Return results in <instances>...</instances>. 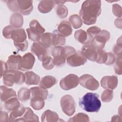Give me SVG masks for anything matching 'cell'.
Segmentation results:
<instances>
[{
  "mask_svg": "<svg viewBox=\"0 0 122 122\" xmlns=\"http://www.w3.org/2000/svg\"><path fill=\"white\" fill-rule=\"evenodd\" d=\"M18 122H39V117L34 113L31 109L26 107L22 117L20 119Z\"/></svg>",
  "mask_w": 122,
  "mask_h": 122,
  "instance_id": "cell-27",
  "label": "cell"
},
{
  "mask_svg": "<svg viewBox=\"0 0 122 122\" xmlns=\"http://www.w3.org/2000/svg\"><path fill=\"white\" fill-rule=\"evenodd\" d=\"M25 110L26 108L22 104H20L17 109L11 111L9 117V122H18L22 117Z\"/></svg>",
  "mask_w": 122,
  "mask_h": 122,
  "instance_id": "cell-21",
  "label": "cell"
},
{
  "mask_svg": "<svg viewBox=\"0 0 122 122\" xmlns=\"http://www.w3.org/2000/svg\"><path fill=\"white\" fill-rule=\"evenodd\" d=\"M101 31V29L97 26H92L90 27L87 30V32L93 37L99 34Z\"/></svg>",
  "mask_w": 122,
  "mask_h": 122,
  "instance_id": "cell-45",
  "label": "cell"
},
{
  "mask_svg": "<svg viewBox=\"0 0 122 122\" xmlns=\"http://www.w3.org/2000/svg\"><path fill=\"white\" fill-rule=\"evenodd\" d=\"M20 105V102L16 97L9 99L4 103L5 108L8 111H12L17 109Z\"/></svg>",
  "mask_w": 122,
  "mask_h": 122,
  "instance_id": "cell-30",
  "label": "cell"
},
{
  "mask_svg": "<svg viewBox=\"0 0 122 122\" xmlns=\"http://www.w3.org/2000/svg\"><path fill=\"white\" fill-rule=\"evenodd\" d=\"M0 114V122L9 121L8 115L6 112L1 111Z\"/></svg>",
  "mask_w": 122,
  "mask_h": 122,
  "instance_id": "cell-48",
  "label": "cell"
},
{
  "mask_svg": "<svg viewBox=\"0 0 122 122\" xmlns=\"http://www.w3.org/2000/svg\"><path fill=\"white\" fill-rule=\"evenodd\" d=\"M56 12L57 15L61 18L63 19L66 18L68 13V10L66 6L63 4L58 5L56 8Z\"/></svg>",
  "mask_w": 122,
  "mask_h": 122,
  "instance_id": "cell-36",
  "label": "cell"
},
{
  "mask_svg": "<svg viewBox=\"0 0 122 122\" xmlns=\"http://www.w3.org/2000/svg\"><path fill=\"white\" fill-rule=\"evenodd\" d=\"M76 52L75 49L71 46H55L51 49V54L53 56L54 66L61 67L63 66L67 57Z\"/></svg>",
  "mask_w": 122,
  "mask_h": 122,
  "instance_id": "cell-3",
  "label": "cell"
},
{
  "mask_svg": "<svg viewBox=\"0 0 122 122\" xmlns=\"http://www.w3.org/2000/svg\"><path fill=\"white\" fill-rule=\"evenodd\" d=\"M25 76L23 72L17 70L9 69L3 76V83L9 87H11L14 83L21 84L25 82Z\"/></svg>",
  "mask_w": 122,
  "mask_h": 122,
  "instance_id": "cell-4",
  "label": "cell"
},
{
  "mask_svg": "<svg viewBox=\"0 0 122 122\" xmlns=\"http://www.w3.org/2000/svg\"><path fill=\"white\" fill-rule=\"evenodd\" d=\"M79 104L82 109L88 112H98L101 107L99 95L92 92H88L80 99Z\"/></svg>",
  "mask_w": 122,
  "mask_h": 122,
  "instance_id": "cell-2",
  "label": "cell"
},
{
  "mask_svg": "<svg viewBox=\"0 0 122 122\" xmlns=\"http://www.w3.org/2000/svg\"><path fill=\"white\" fill-rule=\"evenodd\" d=\"M55 5L53 0H42L41 1L38 6L39 11L42 13H46L51 11Z\"/></svg>",
  "mask_w": 122,
  "mask_h": 122,
  "instance_id": "cell-23",
  "label": "cell"
},
{
  "mask_svg": "<svg viewBox=\"0 0 122 122\" xmlns=\"http://www.w3.org/2000/svg\"><path fill=\"white\" fill-rule=\"evenodd\" d=\"M57 83L56 79L53 76L47 75L43 77L40 81V87L44 89L51 88Z\"/></svg>",
  "mask_w": 122,
  "mask_h": 122,
  "instance_id": "cell-22",
  "label": "cell"
},
{
  "mask_svg": "<svg viewBox=\"0 0 122 122\" xmlns=\"http://www.w3.org/2000/svg\"><path fill=\"white\" fill-rule=\"evenodd\" d=\"M35 58L34 55L28 52L22 57V59L19 67V70L26 71L31 69L35 63Z\"/></svg>",
  "mask_w": 122,
  "mask_h": 122,
  "instance_id": "cell-12",
  "label": "cell"
},
{
  "mask_svg": "<svg viewBox=\"0 0 122 122\" xmlns=\"http://www.w3.org/2000/svg\"><path fill=\"white\" fill-rule=\"evenodd\" d=\"M112 50L114 53L117 56L122 55V47L121 37L119 38V39H118L116 44L115 45H114L113 47Z\"/></svg>",
  "mask_w": 122,
  "mask_h": 122,
  "instance_id": "cell-42",
  "label": "cell"
},
{
  "mask_svg": "<svg viewBox=\"0 0 122 122\" xmlns=\"http://www.w3.org/2000/svg\"><path fill=\"white\" fill-rule=\"evenodd\" d=\"M42 65L43 68L47 70L52 69L54 66L53 58L50 56H47L42 61Z\"/></svg>",
  "mask_w": 122,
  "mask_h": 122,
  "instance_id": "cell-38",
  "label": "cell"
},
{
  "mask_svg": "<svg viewBox=\"0 0 122 122\" xmlns=\"http://www.w3.org/2000/svg\"><path fill=\"white\" fill-rule=\"evenodd\" d=\"M30 97L34 96H40L42 97L44 100H46L48 95V91L47 89H44L40 87H34L31 88Z\"/></svg>",
  "mask_w": 122,
  "mask_h": 122,
  "instance_id": "cell-29",
  "label": "cell"
},
{
  "mask_svg": "<svg viewBox=\"0 0 122 122\" xmlns=\"http://www.w3.org/2000/svg\"><path fill=\"white\" fill-rule=\"evenodd\" d=\"M67 64L71 67H77L84 65L87 59L81 51H77L66 59Z\"/></svg>",
  "mask_w": 122,
  "mask_h": 122,
  "instance_id": "cell-11",
  "label": "cell"
},
{
  "mask_svg": "<svg viewBox=\"0 0 122 122\" xmlns=\"http://www.w3.org/2000/svg\"><path fill=\"white\" fill-rule=\"evenodd\" d=\"M79 83L82 87L91 91L97 90L99 87V83L92 75L85 74L79 78Z\"/></svg>",
  "mask_w": 122,
  "mask_h": 122,
  "instance_id": "cell-10",
  "label": "cell"
},
{
  "mask_svg": "<svg viewBox=\"0 0 122 122\" xmlns=\"http://www.w3.org/2000/svg\"><path fill=\"white\" fill-rule=\"evenodd\" d=\"M15 28L11 25H8L6 26L2 30V34L4 37L8 39H10L11 32Z\"/></svg>",
  "mask_w": 122,
  "mask_h": 122,
  "instance_id": "cell-43",
  "label": "cell"
},
{
  "mask_svg": "<svg viewBox=\"0 0 122 122\" xmlns=\"http://www.w3.org/2000/svg\"><path fill=\"white\" fill-rule=\"evenodd\" d=\"M0 64H1V71H0V77L2 78L6 72L8 70V66L7 63L4 61H0Z\"/></svg>",
  "mask_w": 122,
  "mask_h": 122,
  "instance_id": "cell-47",
  "label": "cell"
},
{
  "mask_svg": "<svg viewBox=\"0 0 122 122\" xmlns=\"http://www.w3.org/2000/svg\"><path fill=\"white\" fill-rule=\"evenodd\" d=\"M74 38L80 43L85 45L90 43L93 37L87 31L82 30H79L75 32Z\"/></svg>",
  "mask_w": 122,
  "mask_h": 122,
  "instance_id": "cell-16",
  "label": "cell"
},
{
  "mask_svg": "<svg viewBox=\"0 0 122 122\" xmlns=\"http://www.w3.org/2000/svg\"><path fill=\"white\" fill-rule=\"evenodd\" d=\"M108 57L107 61L105 62V64L107 65L113 64L116 60V57L114 54L112 52H107Z\"/></svg>",
  "mask_w": 122,
  "mask_h": 122,
  "instance_id": "cell-46",
  "label": "cell"
},
{
  "mask_svg": "<svg viewBox=\"0 0 122 122\" xmlns=\"http://www.w3.org/2000/svg\"><path fill=\"white\" fill-rule=\"evenodd\" d=\"M29 26L30 28L26 30L29 39L34 42H39L45 29L36 20H32L30 22Z\"/></svg>",
  "mask_w": 122,
  "mask_h": 122,
  "instance_id": "cell-6",
  "label": "cell"
},
{
  "mask_svg": "<svg viewBox=\"0 0 122 122\" xmlns=\"http://www.w3.org/2000/svg\"><path fill=\"white\" fill-rule=\"evenodd\" d=\"M101 84L104 89L113 90L117 86L118 78L114 75L104 76L101 79Z\"/></svg>",
  "mask_w": 122,
  "mask_h": 122,
  "instance_id": "cell-15",
  "label": "cell"
},
{
  "mask_svg": "<svg viewBox=\"0 0 122 122\" xmlns=\"http://www.w3.org/2000/svg\"><path fill=\"white\" fill-rule=\"evenodd\" d=\"M10 23L15 28L19 29L23 24V18L20 13H14L10 17Z\"/></svg>",
  "mask_w": 122,
  "mask_h": 122,
  "instance_id": "cell-24",
  "label": "cell"
},
{
  "mask_svg": "<svg viewBox=\"0 0 122 122\" xmlns=\"http://www.w3.org/2000/svg\"><path fill=\"white\" fill-rule=\"evenodd\" d=\"M107 52L104 51L103 49L97 50V58L95 61L97 63L99 64L105 63V62L107 61Z\"/></svg>",
  "mask_w": 122,
  "mask_h": 122,
  "instance_id": "cell-35",
  "label": "cell"
},
{
  "mask_svg": "<svg viewBox=\"0 0 122 122\" xmlns=\"http://www.w3.org/2000/svg\"><path fill=\"white\" fill-rule=\"evenodd\" d=\"M115 64L114 66L115 73L121 75L122 73V55L118 56L115 60Z\"/></svg>",
  "mask_w": 122,
  "mask_h": 122,
  "instance_id": "cell-40",
  "label": "cell"
},
{
  "mask_svg": "<svg viewBox=\"0 0 122 122\" xmlns=\"http://www.w3.org/2000/svg\"><path fill=\"white\" fill-rule=\"evenodd\" d=\"M81 51L86 59L95 61L97 55V49L92 44L84 45L81 48Z\"/></svg>",
  "mask_w": 122,
  "mask_h": 122,
  "instance_id": "cell-13",
  "label": "cell"
},
{
  "mask_svg": "<svg viewBox=\"0 0 122 122\" xmlns=\"http://www.w3.org/2000/svg\"><path fill=\"white\" fill-rule=\"evenodd\" d=\"M30 90L25 87L20 88L18 92V98L21 102L28 101L30 98Z\"/></svg>",
  "mask_w": 122,
  "mask_h": 122,
  "instance_id": "cell-33",
  "label": "cell"
},
{
  "mask_svg": "<svg viewBox=\"0 0 122 122\" xmlns=\"http://www.w3.org/2000/svg\"><path fill=\"white\" fill-rule=\"evenodd\" d=\"M69 122H89V117L85 113H78L72 118H70L69 120Z\"/></svg>",
  "mask_w": 122,
  "mask_h": 122,
  "instance_id": "cell-39",
  "label": "cell"
},
{
  "mask_svg": "<svg viewBox=\"0 0 122 122\" xmlns=\"http://www.w3.org/2000/svg\"><path fill=\"white\" fill-rule=\"evenodd\" d=\"M26 38V33L23 28H15L11 32L10 39L13 40L15 46L19 51H24L28 48V43Z\"/></svg>",
  "mask_w": 122,
  "mask_h": 122,
  "instance_id": "cell-5",
  "label": "cell"
},
{
  "mask_svg": "<svg viewBox=\"0 0 122 122\" xmlns=\"http://www.w3.org/2000/svg\"><path fill=\"white\" fill-rule=\"evenodd\" d=\"M65 37L59 34L57 30L52 33V45L55 46H61L65 44Z\"/></svg>",
  "mask_w": 122,
  "mask_h": 122,
  "instance_id": "cell-31",
  "label": "cell"
},
{
  "mask_svg": "<svg viewBox=\"0 0 122 122\" xmlns=\"http://www.w3.org/2000/svg\"><path fill=\"white\" fill-rule=\"evenodd\" d=\"M22 57L20 55H11L7 61V65L9 69L18 70L19 69Z\"/></svg>",
  "mask_w": 122,
  "mask_h": 122,
  "instance_id": "cell-19",
  "label": "cell"
},
{
  "mask_svg": "<svg viewBox=\"0 0 122 122\" xmlns=\"http://www.w3.org/2000/svg\"><path fill=\"white\" fill-rule=\"evenodd\" d=\"M79 78L74 74H69L62 78L60 82V86L64 90L68 91L78 86Z\"/></svg>",
  "mask_w": 122,
  "mask_h": 122,
  "instance_id": "cell-8",
  "label": "cell"
},
{
  "mask_svg": "<svg viewBox=\"0 0 122 122\" xmlns=\"http://www.w3.org/2000/svg\"><path fill=\"white\" fill-rule=\"evenodd\" d=\"M57 31L63 37H68L72 33V29L70 22L67 20H63L59 24Z\"/></svg>",
  "mask_w": 122,
  "mask_h": 122,
  "instance_id": "cell-18",
  "label": "cell"
},
{
  "mask_svg": "<svg viewBox=\"0 0 122 122\" xmlns=\"http://www.w3.org/2000/svg\"><path fill=\"white\" fill-rule=\"evenodd\" d=\"M113 97V91L110 89H106L102 93L101 95V100L103 102H108L112 100Z\"/></svg>",
  "mask_w": 122,
  "mask_h": 122,
  "instance_id": "cell-37",
  "label": "cell"
},
{
  "mask_svg": "<svg viewBox=\"0 0 122 122\" xmlns=\"http://www.w3.org/2000/svg\"><path fill=\"white\" fill-rule=\"evenodd\" d=\"M60 105L62 111L67 116H71L74 113L76 104L71 95H65L63 96L60 100Z\"/></svg>",
  "mask_w": 122,
  "mask_h": 122,
  "instance_id": "cell-7",
  "label": "cell"
},
{
  "mask_svg": "<svg viewBox=\"0 0 122 122\" xmlns=\"http://www.w3.org/2000/svg\"><path fill=\"white\" fill-rule=\"evenodd\" d=\"M122 11V7L119 5L117 4L112 5V12L115 16L121 18Z\"/></svg>",
  "mask_w": 122,
  "mask_h": 122,
  "instance_id": "cell-44",
  "label": "cell"
},
{
  "mask_svg": "<svg viewBox=\"0 0 122 122\" xmlns=\"http://www.w3.org/2000/svg\"><path fill=\"white\" fill-rule=\"evenodd\" d=\"M9 9L15 13L19 12V7L17 0H7L6 1Z\"/></svg>",
  "mask_w": 122,
  "mask_h": 122,
  "instance_id": "cell-41",
  "label": "cell"
},
{
  "mask_svg": "<svg viewBox=\"0 0 122 122\" xmlns=\"http://www.w3.org/2000/svg\"><path fill=\"white\" fill-rule=\"evenodd\" d=\"M31 52L35 54L38 59L41 61L47 56L48 50L47 49L42 46L40 43L34 42L31 47Z\"/></svg>",
  "mask_w": 122,
  "mask_h": 122,
  "instance_id": "cell-14",
  "label": "cell"
},
{
  "mask_svg": "<svg viewBox=\"0 0 122 122\" xmlns=\"http://www.w3.org/2000/svg\"><path fill=\"white\" fill-rule=\"evenodd\" d=\"M110 33L106 30H101V32L95 35L92 39L90 43L92 44L95 48L98 49H103L105 43L110 39Z\"/></svg>",
  "mask_w": 122,
  "mask_h": 122,
  "instance_id": "cell-9",
  "label": "cell"
},
{
  "mask_svg": "<svg viewBox=\"0 0 122 122\" xmlns=\"http://www.w3.org/2000/svg\"><path fill=\"white\" fill-rule=\"evenodd\" d=\"M41 118V121L43 122H55L59 121L57 113L49 110L45 111L42 113Z\"/></svg>",
  "mask_w": 122,
  "mask_h": 122,
  "instance_id": "cell-26",
  "label": "cell"
},
{
  "mask_svg": "<svg viewBox=\"0 0 122 122\" xmlns=\"http://www.w3.org/2000/svg\"><path fill=\"white\" fill-rule=\"evenodd\" d=\"M19 12L24 15H28L33 10L32 0H17Z\"/></svg>",
  "mask_w": 122,
  "mask_h": 122,
  "instance_id": "cell-17",
  "label": "cell"
},
{
  "mask_svg": "<svg viewBox=\"0 0 122 122\" xmlns=\"http://www.w3.org/2000/svg\"><path fill=\"white\" fill-rule=\"evenodd\" d=\"M25 83L28 85H37L40 81V76L33 71H27L25 73Z\"/></svg>",
  "mask_w": 122,
  "mask_h": 122,
  "instance_id": "cell-25",
  "label": "cell"
},
{
  "mask_svg": "<svg viewBox=\"0 0 122 122\" xmlns=\"http://www.w3.org/2000/svg\"><path fill=\"white\" fill-rule=\"evenodd\" d=\"M101 13V1L88 0L83 2L79 14L83 23L89 25L96 22L97 18L99 16Z\"/></svg>",
  "mask_w": 122,
  "mask_h": 122,
  "instance_id": "cell-1",
  "label": "cell"
},
{
  "mask_svg": "<svg viewBox=\"0 0 122 122\" xmlns=\"http://www.w3.org/2000/svg\"><path fill=\"white\" fill-rule=\"evenodd\" d=\"M52 33H44L41 36L40 41H39L42 46L48 49L52 45Z\"/></svg>",
  "mask_w": 122,
  "mask_h": 122,
  "instance_id": "cell-32",
  "label": "cell"
},
{
  "mask_svg": "<svg viewBox=\"0 0 122 122\" xmlns=\"http://www.w3.org/2000/svg\"><path fill=\"white\" fill-rule=\"evenodd\" d=\"M14 97H16V93L12 89L5 86H0V99L2 102H5Z\"/></svg>",
  "mask_w": 122,
  "mask_h": 122,
  "instance_id": "cell-20",
  "label": "cell"
},
{
  "mask_svg": "<svg viewBox=\"0 0 122 122\" xmlns=\"http://www.w3.org/2000/svg\"><path fill=\"white\" fill-rule=\"evenodd\" d=\"M69 21L70 24L74 29H78L82 25V20L78 15H71L69 17Z\"/></svg>",
  "mask_w": 122,
  "mask_h": 122,
  "instance_id": "cell-34",
  "label": "cell"
},
{
  "mask_svg": "<svg viewBox=\"0 0 122 122\" xmlns=\"http://www.w3.org/2000/svg\"><path fill=\"white\" fill-rule=\"evenodd\" d=\"M45 105L44 99L40 96H34L30 97V105L35 110L42 109Z\"/></svg>",
  "mask_w": 122,
  "mask_h": 122,
  "instance_id": "cell-28",
  "label": "cell"
}]
</instances>
